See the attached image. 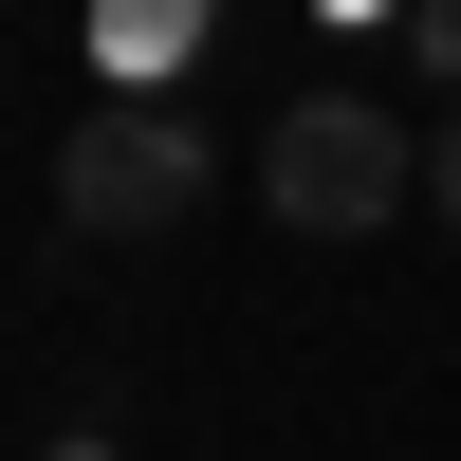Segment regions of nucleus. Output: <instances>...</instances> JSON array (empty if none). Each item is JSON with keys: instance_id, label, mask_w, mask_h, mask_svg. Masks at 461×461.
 I'll return each instance as SVG.
<instances>
[{"instance_id": "nucleus-3", "label": "nucleus", "mask_w": 461, "mask_h": 461, "mask_svg": "<svg viewBox=\"0 0 461 461\" xmlns=\"http://www.w3.org/2000/svg\"><path fill=\"white\" fill-rule=\"evenodd\" d=\"M406 56H425L443 93H461V0H425V19H406Z\"/></svg>"}, {"instance_id": "nucleus-1", "label": "nucleus", "mask_w": 461, "mask_h": 461, "mask_svg": "<svg viewBox=\"0 0 461 461\" xmlns=\"http://www.w3.org/2000/svg\"><path fill=\"white\" fill-rule=\"evenodd\" d=\"M406 185H425V130H388L369 93H295L277 130H258V203H277L295 240H369Z\"/></svg>"}, {"instance_id": "nucleus-2", "label": "nucleus", "mask_w": 461, "mask_h": 461, "mask_svg": "<svg viewBox=\"0 0 461 461\" xmlns=\"http://www.w3.org/2000/svg\"><path fill=\"white\" fill-rule=\"evenodd\" d=\"M203 185H221V148L185 130L167 93H111L93 130L56 148V203H74V240H167V221H203Z\"/></svg>"}, {"instance_id": "nucleus-4", "label": "nucleus", "mask_w": 461, "mask_h": 461, "mask_svg": "<svg viewBox=\"0 0 461 461\" xmlns=\"http://www.w3.org/2000/svg\"><path fill=\"white\" fill-rule=\"evenodd\" d=\"M425 203L461 221V111H443V130H425Z\"/></svg>"}, {"instance_id": "nucleus-5", "label": "nucleus", "mask_w": 461, "mask_h": 461, "mask_svg": "<svg viewBox=\"0 0 461 461\" xmlns=\"http://www.w3.org/2000/svg\"><path fill=\"white\" fill-rule=\"evenodd\" d=\"M37 461H130V443H111V425H74V443H37Z\"/></svg>"}]
</instances>
